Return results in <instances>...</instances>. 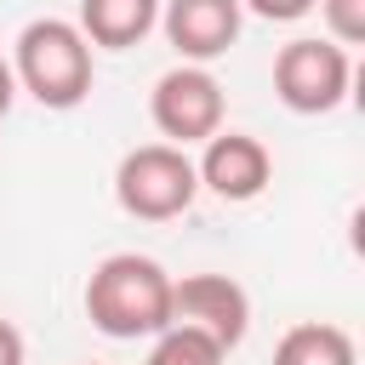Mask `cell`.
<instances>
[{
    "instance_id": "obj_6",
    "label": "cell",
    "mask_w": 365,
    "mask_h": 365,
    "mask_svg": "<svg viewBox=\"0 0 365 365\" xmlns=\"http://www.w3.org/2000/svg\"><path fill=\"white\" fill-rule=\"evenodd\" d=\"M200 171V188H211L217 200L228 205H245L257 200L268 182H274V154L262 137H245V131H211L205 137V154L194 160Z\"/></svg>"
},
{
    "instance_id": "obj_1",
    "label": "cell",
    "mask_w": 365,
    "mask_h": 365,
    "mask_svg": "<svg viewBox=\"0 0 365 365\" xmlns=\"http://www.w3.org/2000/svg\"><path fill=\"white\" fill-rule=\"evenodd\" d=\"M86 319L114 342H137V336L165 331L171 325V274L137 251L103 257L86 279Z\"/></svg>"
},
{
    "instance_id": "obj_2",
    "label": "cell",
    "mask_w": 365,
    "mask_h": 365,
    "mask_svg": "<svg viewBox=\"0 0 365 365\" xmlns=\"http://www.w3.org/2000/svg\"><path fill=\"white\" fill-rule=\"evenodd\" d=\"M11 80L40 103V108H80L91 97V40L68 17H34L17 34L11 51Z\"/></svg>"
},
{
    "instance_id": "obj_13",
    "label": "cell",
    "mask_w": 365,
    "mask_h": 365,
    "mask_svg": "<svg viewBox=\"0 0 365 365\" xmlns=\"http://www.w3.org/2000/svg\"><path fill=\"white\" fill-rule=\"evenodd\" d=\"M319 0H240V11H257V17H268V23H297V17H308Z\"/></svg>"
},
{
    "instance_id": "obj_8",
    "label": "cell",
    "mask_w": 365,
    "mask_h": 365,
    "mask_svg": "<svg viewBox=\"0 0 365 365\" xmlns=\"http://www.w3.org/2000/svg\"><path fill=\"white\" fill-rule=\"evenodd\" d=\"M240 0H160V29L182 63H211L240 40Z\"/></svg>"
},
{
    "instance_id": "obj_7",
    "label": "cell",
    "mask_w": 365,
    "mask_h": 365,
    "mask_svg": "<svg viewBox=\"0 0 365 365\" xmlns=\"http://www.w3.org/2000/svg\"><path fill=\"white\" fill-rule=\"evenodd\" d=\"M171 319L211 331L222 348H240L251 331V297L228 274H182V279H171Z\"/></svg>"
},
{
    "instance_id": "obj_11",
    "label": "cell",
    "mask_w": 365,
    "mask_h": 365,
    "mask_svg": "<svg viewBox=\"0 0 365 365\" xmlns=\"http://www.w3.org/2000/svg\"><path fill=\"white\" fill-rule=\"evenodd\" d=\"M222 359L228 348L188 319H171L165 331H154V348H148V365H222Z\"/></svg>"
},
{
    "instance_id": "obj_4",
    "label": "cell",
    "mask_w": 365,
    "mask_h": 365,
    "mask_svg": "<svg viewBox=\"0 0 365 365\" xmlns=\"http://www.w3.org/2000/svg\"><path fill=\"white\" fill-rule=\"evenodd\" d=\"M354 86L348 46L336 40H291L274 57V97L291 114H331Z\"/></svg>"
},
{
    "instance_id": "obj_3",
    "label": "cell",
    "mask_w": 365,
    "mask_h": 365,
    "mask_svg": "<svg viewBox=\"0 0 365 365\" xmlns=\"http://www.w3.org/2000/svg\"><path fill=\"white\" fill-rule=\"evenodd\" d=\"M194 194H200V171L177 143H143L114 165V200L137 222H171L194 205Z\"/></svg>"
},
{
    "instance_id": "obj_10",
    "label": "cell",
    "mask_w": 365,
    "mask_h": 365,
    "mask_svg": "<svg viewBox=\"0 0 365 365\" xmlns=\"http://www.w3.org/2000/svg\"><path fill=\"white\" fill-rule=\"evenodd\" d=\"M274 365H359V348L342 325L302 319L274 342Z\"/></svg>"
},
{
    "instance_id": "obj_15",
    "label": "cell",
    "mask_w": 365,
    "mask_h": 365,
    "mask_svg": "<svg viewBox=\"0 0 365 365\" xmlns=\"http://www.w3.org/2000/svg\"><path fill=\"white\" fill-rule=\"evenodd\" d=\"M11 97H17V80H11V63L0 57V120H6V108H11Z\"/></svg>"
},
{
    "instance_id": "obj_12",
    "label": "cell",
    "mask_w": 365,
    "mask_h": 365,
    "mask_svg": "<svg viewBox=\"0 0 365 365\" xmlns=\"http://www.w3.org/2000/svg\"><path fill=\"white\" fill-rule=\"evenodd\" d=\"M319 17H325V34L336 46H359L365 40V0H319Z\"/></svg>"
},
{
    "instance_id": "obj_9",
    "label": "cell",
    "mask_w": 365,
    "mask_h": 365,
    "mask_svg": "<svg viewBox=\"0 0 365 365\" xmlns=\"http://www.w3.org/2000/svg\"><path fill=\"white\" fill-rule=\"evenodd\" d=\"M74 29L103 51H125V46H143L160 29V0H80Z\"/></svg>"
},
{
    "instance_id": "obj_14",
    "label": "cell",
    "mask_w": 365,
    "mask_h": 365,
    "mask_svg": "<svg viewBox=\"0 0 365 365\" xmlns=\"http://www.w3.org/2000/svg\"><path fill=\"white\" fill-rule=\"evenodd\" d=\"M0 365H23V331L11 319H0Z\"/></svg>"
},
{
    "instance_id": "obj_5",
    "label": "cell",
    "mask_w": 365,
    "mask_h": 365,
    "mask_svg": "<svg viewBox=\"0 0 365 365\" xmlns=\"http://www.w3.org/2000/svg\"><path fill=\"white\" fill-rule=\"evenodd\" d=\"M222 80L205 68V63H177L154 80L148 91V114H154V131L177 148L188 143H205L211 131H222Z\"/></svg>"
}]
</instances>
